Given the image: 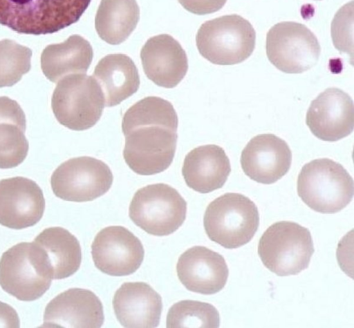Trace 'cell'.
Masks as SVG:
<instances>
[{"instance_id": "1", "label": "cell", "mask_w": 354, "mask_h": 328, "mask_svg": "<svg viewBox=\"0 0 354 328\" xmlns=\"http://www.w3.org/2000/svg\"><path fill=\"white\" fill-rule=\"evenodd\" d=\"M178 125L173 105L161 97H147L132 105L122 121L123 157L129 167L142 175L165 171L175 155Z\"/></svg>"}, {"instance_id": "2", "label": "cell", "mask_w": 354, "mask_h": 328, "mask_svg": "<svg viewBox=\"0 0 354 328\" xmlns=\"http://www.w3.org/2000/svg\"><path fill=\"white\" fill-rule=\"evenodd\" d=\"M91 1L0 0V24L21 34H52L76 23Z\"/></svg>"}, {"instance_id": "3", "label": "cell", "mask_w": 354, "mask_h": 328, "mask_svg": "<svg viewBox=\"0 0 354 328\" xmlns=\"http://www.w3.org/2000/svg\"><path fill=\"white\" fill-rule=\"evenodd\" d=\"M297 189L298 195L311 209L322 213H335L352 200L354 183L340 164L328 158H320L302 167Z\"/></svg>"}, {"instance_id": "4", "label": "cell", "mask_w": 354, "mask_h": 328, "mask_svg": "<svg viewBox=\"0 0 354 328\" xmlns=\"http://www.w3.org/2000/svg\"><path fill=\"white\" fill-rule=\"evenodd\" d=\"M259 224L255 204L248 197L227 193L207 206L203 225L209 238L226 249H236L249 242Z\"/></svg>"}, {"instance_id": "5", "label": "cell", "mask_w": 354, "mask_h": 328, "mask_svg": "<svg viewBox=\"0 0 354 328\" xmlns=\"http://www.w3.org/2000/svg\"><path fill=\"white\" fill-rule=\"evenodd\" d=\"M252 24L240 15H224L203 23L196 37L197 48L217 65H234L247 59L255 47Z\"/></svg>"}, {"instance_id": "6", "label": "cell", "mask_w": 354, "mask_h": 328, "mask_svg": "<svg viewBox=\"0 0 354 328\" xmlns=\"http://www.w3.org/2000/svg\"><path fill=\"white\" fill-rule=\"evenodd\" d=\"M57 82L51 108L58 122L73 131L93 127L100 119L104 106V95L96 79L85 73H75Z\"/></svg>"}, {"instance_id": "7", "label": "cell", "mask_w": 354, "mask_h": 328, "mask_svg": "<svg viewBox=\"0 0 354 328\" xmlns=\"http://www.w3.org/2000/svg\"><path fill=\"white\" fill-rule=\"evenodd\" d=\"M314 251L309 230L289 221L270 226L258 244L263 264L279 276L297 275L307 269Z\"/></svg>"}, {"instance_id": "8", "label": "cell", "mask_w": 354, "mask_h": 328, "mask_svg": "<svg viewBox=\"0 0 354 328\" xmlns=\"http://www.w3.org/2000/svg\"><path fill=\"white\" fill-rule=\"evenodd\" d=\"M187 202L171 186L158 183L138 189L129 205L131 220L147 233L169 235L184 222Z\"/></svg>"}, {"instance_id": "9", "label": "cell", "mask_w": 354, "mask_h": 328, "mask_svg": "<svg viewBox=\"0 0 354 328\" xmlns=\"http://www.w3.org/2000/svg\"><path fill=\"white\" fill-rule=\"evenodd\" d=\"M266 48L272 64L290 74L313 67L321 52L315 35L305 25L292 21L274 25L267 33Z\"/></svg>"}, {"instance_id": "10", "label": "cell", "mask_w": 354, "mask_h": 328, "mask_svg": "<svg viewBox=\"0 0 354 328\" xmlns=\"http://www.w3.org/2000/svg\"><path fill=\"white\" fill-rule=\"evenodd\" d=\"M113 180V173L104 162L82 156L62 163L53 173L50 185L57 197L81 202L105 194Z\"/></svg>"}, {"instance_id": "11", "label": "cell", "mask_w": 354, "mask_h": 328, "mask_svg": "<svg viewBox=\"0 0 354 328\" xmlns=\"http://www.w3.org/2000/svg\"><path fill=\"white\" fill-rule=\"evenodd\" d=\"M51 282L39 264L32 242H20L2 254L0 286L17 299H38L48 290Z\"/></svg>"}, {"instance_id": "12", "label": "cell", "mask_w": 354, "mask_h": 328, "mask_svg": "<svg viewBox=\"0 0 354 328\" xmlns=\"http://www.w3.org/2000/svg\"><path fill=\"white\" fill-rule=\"evenodd\" d=\"M95 266L113 276H127L141 265L145 250L140 240L127 229L111 226L100 231L91 244Z\"/></svg>"}, {"instance_id": "13", "label": "cell", "mask_w": 354, "mask_h": 328, "mask_svg": "<svg viewBox=\"0 0 354 328\" xmlns=\"http://www.w3.org/2000/svg\"><path fill=\"white\" fill-rule=\"evenodd\" d=\"M306 123L312 133L323 141L341 139L353 131V101L341 89L327 88L312 101Z\"/></svg>"}, {"instance_id": "14", "label": "cell", "mask_w": 354, "mask_h": 328, "mask_svg": "<svg viewBox=\"0 0 354 328\" xmlns=\"http://www.w3.org/2000/svg\"><path fill=\"white\" fill-rule=\"evenodd\" d=\"M44 209L42 190L33 180L24 177L0 180V224L14 229L34 226Z\"/></svg>"}, {"instance_id": "15", "label": "cell", "mask_w": 354, "mask_h": 328, "mask_svg": "<svg viewBox=\"0 0 354 328\" xmlns=\"http://www.w3.org/2000/svg\"><path fill=\"white\" fill-rule=\"evenodd\" d=\"M240 162L243 172L250 179L270 184L288 173L292 153L283 139L274 134H260L247 144Z\"/></svg>"}, {"instance_id": "16", "label": "cell", "mask_w": 354, "mask_h": 328, "mask_svg": "<svg viewBox=\"0 0 354 328\" xmlns=\"http://www.w3.org/2000/svg\"><path fill=\"white\" fill-rule=\"evenodd\" d=\"M102 304L91 291L71 288L57 296L46 307L45 327H101Z\"/></svg>"}, {"instance_id": "17", "label": "cell", "mask_w": 354, "mask_h": 328, "mask_svg": "<svg viewBox=\"0 0 354 328\" xmlns=\"http://www.w3.org/2000/svg\"><path fill=\"white\" fill-rule=\"evenodd\" d=\"M176 271L185 288L205 295L220 291L229 275L224 258L202 246L193 247L182 253L176 264Z\"/></svg>"}, {"instance_id": "18", "label": "cell", "mask_w": 354, "mask_h": 328, "mask_svg": "<svg viewBox=\"0 0 354 328\" xmlns=\"http://www.w3.org/2000/svg\"><path fill=\"white\" fill-rule=\"evenodd\" d=\"M144 72L155 84L172 88L185 76L188 59L180 43L171 35L149 38L140 51Z\"/></svg>"}, {"instance_id": "19", "label": "cell", "mask_w": 354, "mask_h": 328, "mask_svg": "<svg viewBox=\"0 0 354 328\" xmlns=\"http://www.w3.org/2000/svg\"><path fill=\"white\" fill-rule=\"evenodd\" d=\"M113 306L124 327H156L160 322L162 298L145 282H124L115 291Z\"/></svg>"}, {"instance_id": "20", "label": "cell", "mask_w": 354, "mask_h": 328, "mask_svg": "<svg viewBox=\"0 0 354 328\" xmlns=\"http://www.w3.org/2000/svg\"><path fill=\"white\" fill-rule=\"evenodd\" d=\"M231 172L228 157L215 144L196 147L185 157L182 175L193 190L207 193L221 188Z\"/></svg>"}, {"instance_id": "21", "label": "cell", "mask_w": 354, "mask_h": 328, "mask_svg": "<svg viewBox=\"0 0 354 328\" xmlns=\"http://www.w3.org/2000/svg\"><path fill=\"white\" fill-rule=\"evenodd\" d=\"M32 242L52 279L68 278L79 269L82 260L80 244L68 230L59 226L47 228Z\"/></svg>"}, {"instance_id": "22", "label": "cell", "mask_w": 354, "mask_h": 328, "mask_svg": "<svg viewBox=\"0 0 354 328\" xmlns=\"http://www.w3.org/2000/svg\"><path fill=\"white\" fill-rule=\"evenodd\" d=\"M93 75L102 90L104 106L108 107L120 104L140 86L138 70L133 60L124 54H110L101 59Z\"/></svg>"}, {"instance_id": "23", "label": "cell", "mask_w": 354, "mask_h": 328, "mask_svg": "<svg viewBox=\"0 0 354 328\" xmlns=\"http://www.w3.org/2000/svg\"><path fill=\"white\" fill-rule=\"evenodd\" d=\"M93 56L90 43L84 37L73 35L66 41L47 46L41 55V68L46 77L57 83L64 77L85 73Z\"/></svg>"}, {"instance_id": "24", "label": "cell", "mask_w": 354, "mask_h": 328, "mask_svg": "<svg viewBox=\"0 0 354 328\" xmlns=\"http://www.w3.org/2000/svg\"><path fill=\"white\" fill-rule=\"evenodd\" d=\"M26 128V115L17 102L0 97V168L16 167L26 159L29 148Z\"/></svg>"}, {"instance_id": "25", "label": "cell", "mask_w": 354, "mask_h": 328, "mask_svg": "<svg viewBox=\"0 0 354 328\" xmlns=\"http://www.w3.org/2000/svg\"><path fill=\"white\" fill-rule=\"evenodd\" d=\"M139 19L140 8L136 0H101L95 26L102 40L118 45L129 37Z\"/></svg>"}, {"instance_id": "26", "label": "cell", "mask_w": 354, "mask_h": 328, "mask_svg": "<svg viewBox=\"0 0 354 328\" xmlns=\"http://www.w3.org/2000/svg\"><path fill=\"white\" fill-rule=\"evenodd\" d=\"M219 313L212 305L196 300H182L169 309L167 327H218Z\"/></svg>"}, {"instance_id": "27", "label": "cell", "mask_w": 354, "mask_h": 328, "mask_svg": "<svg viewBox=\"0 0 354 328\" xmlns=\"http://www.w3.org/2000/svg\"><path fill=\"white\" fill-rule=\"evenodd\" d=\"M32 50L10 39L0 41V88L12 86L31 68Z\"/></svg>"}, {"instance_id": "28", "label": "cell", "mask_w": 354, "mask_h": 328, "mask_svg": "<svg viewBox=\"0 0 354 328\" xmlns=\"http://www.w3.org/2000/svg\"><path fill=\"white\" fill-rule=\"evenodd\" d=\"M353 1L342 6L331 24V37L335 47L340 52L353 55Z\"/></svg>"}, {"instance_id": "29", "label": "cell", "mask_w": 354, "mask_h": 328, "mask_svg": "<svg viewBox=\"0 0 354 328\" xmlns=\"http://www.w3.org/2000/svg\"><path fill=\"white\" fill-rule=\"evenodd\" d=\"M187 11L199 15L213 13L221 9L227 0H178Z\"/></svg>"}, {"instance_id": "30", "label": "cell", "mask_w": 354, "mask_h": 328, "mask_svg": "<svg viewBox=\"0 0 354 328\" xmlns=\"http://www.w3.org/2000/svg\"><path fill=\"white\" fill-rule=\"evenodd\" d=\"M20 322L16 311L0 301V327H19Z\"/></svg>"}, {"instance_id": "31", "label": "cell", "mask_w": 354, "mask_h": 328, "mask_svg": "<svg viewBox=\"0 0 354 328\" xmlns=\"http://www.w3.org/2000/svg\"><path fill=\"white\" fill-rule=\"evenodd\" d=\"M316 1H320V0H316Z\"/></svg>"}]
</instances>
